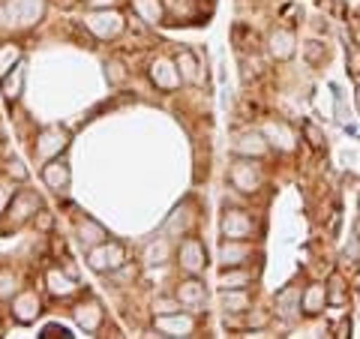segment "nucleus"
<instances>
[{"instance_id":"c9c22d12","label":"nucleus","mask_w":360,"mask_h":339,"mask_svg":"<svg viewBox=\"0 0 360 339\" xmlns=\"http://www.w3.org/2000/svg\"><path fill=\"white\" fill-rule=\"evenodd\" d=\"M186 219H189V217H186V210H184V207H177V210L172 213V219L165 222V231H174L177 225H180V234H184V231H186Z\"/></svg>"},{"instance_id":"6ab92c4d","label":"nucleus","mask_w":360,"mask_h":339,"mask_svg":"<svg viewBox=\"0 0 360 339\" xmlns=\"http://www.w3.org/2000/svg\"><path fill=\"white\" fill-rule=\"evenodd\" d=\"M39 312H42V303H39V298L33 295V291L15 295V300H13V315H15L18 324H33Z\"/></svg>"},{"instance_id":"f3484780","label":"nucleus","mask_w":360,"mask_h":339,"mask_svg":"<svg viewBox=\"0 0 360 339\" xmlns=\"http://www.w3.org/2000/svg\"><path fill=\"white\" fill-rule=\"evenodd\" d=\"M300 298H303L300 286H285L283 291H279V295H276V315H279V319L295 321L300 315Z\"/></svg>"},{"instance_id":"a19ab883","label":"nucleus","mask_w":360,"mask_h":339,"mask_svg":"<svg viewBox=\"0 0 360 339\" xmlns=\"http://www.w3.org/2000/svg\"><path fill=\"white\" fill-rule=\"evenodd\" d=\"M6 207H9V192L0 186V213H6Z\"/></svg>"},{"instance_id":"5701e85b","label":"nucleus","mask_w":360,"mask_h":339,"mask_svg":"<svg viewBox=\"0 0 360 339\" xmlns=\"http://www.w3.org/2000/svg\"><path fill=\"white\" fill-rule=\"evenodd\" d=\"M177 70L180 75H184V82L189 84H201V66H198V58H195V51L193 49H184V51H177Z\"/></svg>"},{"instance_id":"2eb2a0df","label":"nucleus","mask_w":360,"mask_h":339,"mask_svg":"<svg viewBox=\"0 0 360 339\" xmlns=\"http://www.w3.org/2000/svg\"><path fill=\"white\" fill-rule=\"evenodd\" d=\"M250 258H252V246L246 241H222V246H219L222 267H243Z\"/></svg>"},{"instance_id":"4468645a","label":"nucleus","mask_w":360,"mask_h":339,"mask_svg":"<svg viewBox=\"0 0 360 339\" xmlns=\"http://www.w3.org/2000/svg\"><path fill=\"white\" fill-rule=\"evenodd\" d=\"M330 303V295H328V286L324 282H312V286L303 288V298H300V312L307 315V319H315V315H321L324 307Z\"/></svg>"},{"instance_id":"dca6fc26","label":"nucleus","mask_w":360,"mask_h":339,"mask_svg":"<svg viewBox=\"0 0 360 339\" xmlns=\"http://www.w3.org/2000/svg\"><path fill=\"white\" fill-rule=\"evenodd\" d=\"M264 135H267V141L274 144L276 151H295V144H297V135H295V129H291L285 120L264 123Z\"/></svg>"},{"instance_id":"f8f14e48","label":"nucleus","mask_w":360,"mask_h":339,"mask_svg":"<svg viewBox=\"0 0 360 339\" xmlns=\"http://www.w3.org/2000/svg\"><path fill=\"white\" fill-rule=\"evenodd\" d=\"M295 30H288V27H274L270 30V37H267V51H270V58L274 60H291L295 58Z\"/></svg>"},{"instance_id":"a878e982","label":"nucleus","mask_w":360,"mask_h":339,"mask_svg":"<svg viewBox=\"0 0 360 339\" xmlns=\"http://www.w3.org/2000/svg\"><path fill=\"white\" fill-rule=\"evenodd\" d=\"M105 229H103V225H96L94 219H84L82 225H78V243H82V246H87V250H94V246H99V243H103L105 241Z\"/></svg>"},{"instance_id":"7c9ffc66","label":"nucleus","mask_w":360,"mask_h":339,"mask_svg":"<svg viewBox=\"0 0 360 339\" xmlns=\"http://www.w3.org/2000/svg\"><path fill=\"white\" fill-rule=\"evenodd\" d=\"M303 135H307V141L312 144L315 151H321L324 144H328V135H324V129L319 127V123H312V120H303Z\"/></svg>"},{"instance_id":"a211bd4d","label":"nucleus","mask_w":360,"mask_h":339,"mask_svg":"<svg viewBox=\"0 0 360 339\" xmlns=\"http://www.w3.org/2000/svg\"><path fill=\"white\" fill-rule=\"evenodd\" d=\"M72 319L84 333H94V331H99V324H103V307H99L96 300L78 303V307L72 309Z\"/></svg>"},{"instance_id":"72a5a7b5","label":"nucleus","mask_w":360,"mask_h":339,"mask_svg":"<svg viewBox=\"0 0 360 339\" xmlns=\"http://www.w3.org/2000/svg\"><path fill=\"white\" fill-rule=\"evenodd\" d=\"M177 309H180V300H177V298H156V303H153V312H156V315L177 312Z\"/></svg>"},{"instance_id":"473e14b6","label":"nucleus","mask_w":360,"mask_h":339,"mask_svg":"<svg viewBox=\"0 0 360 339\" xmlns=\"http://www.w3.org/2000/svg\"><path fill=\"white\" fill-rule=\"evenodd\" d=\"M105 75H108L111 84H123L127 82V66H123L120 60H108L105 63Z\"/></svg>"},{"instance_id":"9b49d317","label":"nucleus","mask_w":360,"mask_h":339,"mask_svg":"<svg viewBox=\"0 0 360 339\" xmlns=\"http://www.w3.org/2000/svg\"><path fill=\"white\" fill-rule=\"evenodd\" d=\"M267 151H270V141H267V135L258 132V129H246V132H240L238 139H234V153L238 156L262 160V156H267Z\"/></svg>"},{"instance_id":"cd10ccee","label":"nucleus","mask_w":360,"mask_h":339,"mask_svg":"<svg viewBox=\"0 0 360 339\" xmlns=\"http://www.w3.org/2000/svg\"><path fill=\"white\" fill-rule=\"evenodd\" d=\"M168 258H172V243L165 241V237H156L153 243H148V250H144V264H165Z\"/></svg>"},{"instance_id":"423d86ee","label":"nucleus","mask_w":360,"mask_h":339,"mask_svg":"<svg viewBox=\"0 0 360 339\" xmlns=\"http://www.w3.org/2000/svg\"><path fill=\"white\" fill-rule=\"evenodd\" d=\"M177 264L184 267L189 276L205 274V267H207V252H205V243H201L198 237H186V241L177 246Z\"/></svg>"},{"instance_id":"bb28decb","label":"nucleus","mask_w":360,"mask_h":339,"mask_svg":"<svg viewBox=\"0 0 360 339\" xmlns=\"http://www.w3.org/2000/svg\"><path fill=\"white\" fill-rule=\"evenodd\" d=\"M252 282V274L246 267H222L219 288H246Z\"/></svg>"},{"instance_id":"4be33fe9","label":"nucleus","mask_w":360,"mask_h":339,"mask_svg":"<svg viewBox=\"0 0 360 339\" xmlns=\"http://www.w3.org/2000/svg\"><path fill=\"white\" fill-rule=\"evenodd\" d=\"M132 13L144 25H162L165 21V4L162 0H132Z\"/></svg>"},{"instance_id":"1a4fd4ad","label":"nucleus","mask_w":360,"mask_h":339,"mask_svg":"<svg viewBox=\"0 0 360 339\" xmlns=\"http://www.w3.org/2000/svg\"><path fill=\"white\" fill-rule=\"evenodd\" d=\"M66 144H70V132L60 129V127H49L37 135V153L42 160H54V156H60L66 151Z\"/></svg>"},{"instance_id":"e433bc0d","label":"nucleus","mask_w":360,"mask_h":339,"mask_svg":"<svg viewBox=\"0 0 360 339\" xmlns=\"http://www.w3.org/2000/svg\"><path fill=\"white\" fill-rule=\"evenodd\" d=\"M42 336H72V333L66 331L63 324H49V327H45V331H42Z\"/></svg>"},{"instance_id":"6e6552de","label":"nucleus","mask_w":360,"mask_h":339,"mask_svg":"<svg viewBox=\"0 0 360 339\" xmlns=\"http://www.w3.org/2000/svg\"><path fill=\"white\" fill-rule=\"evenodd\" d=\"M150 82L160 90H177L180 82H184V75H180V70H177V60L165 58V54L153 58L150 60Z\"/></svg>"},{"instance_id":"c756f323","label":"nucleus","mask_w":360,"mask_h":339,"mask_svg":"<svg viewBox=\"0 0 360 339\" xmlns=\"http://www.w3.org/2000/svg\"><path fill=\"white\" fill-rule=\"evenodd\" d=\"M18 295V274L9 267H0V298L13 300Z\"/></svg>"},{"instance_id":"c85d7f7f","label":"nucleus","mask_w":360,"mask_h":339,"mask_svg":"<svg viewBox=\"0 0 360 339\" xmlns=\"http://www.w3.org/2000/svg\"><path fill=\"white\" fill-rule=\"evenodd\" d=\"M15 63H21V49L15 42H6L0 45V78H4Z\"/></svg>"},{"instance_id":"f03ea898","label":"nucleus","mask_w":360,"mask_h":339,"mask_svg":"<svg viewBox=\"0 0 360 339\" xmlns=\"http://www.w3.org/2000/svg\"><path fill=\"white\" fill-rule=\"evenodd\" d=\"M229 184L238 192H243V196H252V192H258L264 184L262 165L255 160H250V156H240V160L229 168Z\"/></svg>"},{"instance_id":"2f4dec72","label":"nucleus","mask_w":360,"mask_h":339,"mask_svg":"<svg viewBox=\"0 0 360 339\" xmlns=\"http://www.w3.org/2000/svg\"><path fill=\"white\" fill-rule=\"evenodd\" d=\"M345 54H348V72H352L354 82H360V45L354 39H348Z\"/></svg>"},{"instance_id":"ddd939ff","label":"nucleus","mask_w":360,"mask_h":339,"mask_svg":"<svg viewBox=\"0 0 360 339\" xmlns=\"http://www.w3.org/2000/svg\"><path fill=\"white\" fill-rule=\"evenodd\" d=\"M174 298L180 300V307H184V309H201V307H205V298H207L205 282L195 279V276H189V279H184V282H177Z\"/></svg>"},{"instance_id":"79ce46f5","label":"nucleus","mask_w":360,"mask_h":339,"mask_svg":"<svg viewBox=\"0 0 360 339\" xmlns=\"http://www.w3.org/2000/svg\"><path fill=\"white\" fill-rule=\"evenodd\" d=\"M0 333H4V324H0Z\"/></svg>"},{"instance_id":"f257e3e1","label":"nucleus","mask_w":360,"mask_h":339,"mask_svg":"<svg viewBox=\"0 0 360 339\" xmlns=\"http://www.w3.org/2000/svg\"><path fill=\"white\" fill-rule=\"evenodd\" d=\"M87 264H90V270H96V274H117V270L127 264V250L115 241H103L87 252Z\"/></svg>"},{"instance_id":"ea45409f","label":"nucleus","mask_w":360,"mask_h":339,"mask_svg":"<svg viewBox=\"0 0 360 339\" xmlns=\"http://www.w3.org/2000/svg\"><path fill=\"white\" fill-rule=\"evenodd\" d=\"M84 4H87L90 9H115L117 0H84Z\"/></svg>"},{"instance_id":"aec40b11","label":"nucleus","mask_w":360,"mask_h":339,"mask_svg":"<svg viewBox=\"0 0 360 339\" xmlns=\"http://www.w3.org/2000/svg\"><path fill=\"white\" fill-rule=\"evenodd\" d=\"M70 165H66V160H51L49 165L42 168V180L45 186L54 189V192H66V186H70Z\"/></svg>"},{"instance_id":"9d476101","label":"nucleus","mask_w":360,"mask_h":339,"mask_svg":"<svg viewBox=\"0 0 360 339\" xmlns=\"http://www.w3.org/2000/svg\"><path fill=\"white\" fill-rule=\"evenodd\" d=\"M39 207H42L39 196H33V192H18V196H13V201H9V207H6V213H9V225H13V229L25 225Z\"/></svg>"},{"instance_id":"4c0bfd02","label":"nucleus","mask_w":360,"mask_h":339,"mask_svg":"<svg viewBox=\"0 0 360 339\" xmlns=\"http://www.w3.org/2000/svg\"><path fill=\"white\" fill-rule=\"evenodd\" d=\"M6 174H9V177H18V180H25V177H27V172H25V168H21V162H18V160H13V162H9Z\"/></svg>"},{"instance_id":"393cba45","label":"nucleus","mask_w":360,"mask_h":339,"mask_svg":"<svg viewBox=\"0 0 360 339\" xmlns=\"http://www.w3.org/2000/svg\"><path fill=\"white\" fill-rule=\"evenodd\" d=\"M21 87H25V60L13 66V72L4 75V96L9 99V103H15V99L21 96Z\"/></svg>"},{"instance_id":"20e7f679","label":"nucleus","mask_w":360,"mask_h":339,"mask_svg":"<svg viewBox=\"0 0 360 339\" xmlns=\"http://www.w3.org/2000/svg\"><path fill=\"white\" fill-rule=\"evenodd\" d=\"M42 15H45V0H6V18L18 30L39 25Z\"/></svg>"},{"instance_id":"b1692460","label":"nucleus","mask_w":360,"mask_h":339,"mask_svg":"<svg viewBox=\"0 0 360 339\" xmlns=\"http://www.w3.org/2000/svg\"><path fill=\"white\" fill-rule=\"evenodd\" d=\"M45 282H49V291L54 298H70L75 295V279L70 274H60V270H49V276H45Z\"/></svg>"},{"instance_id":"39448f33","label":"nucleus","mask_w":360,"mask_h":339,"mask_svg":"<svg viewBox=\"0 0 360 339\" xmlns=\"http://www.w3.org/2000/svg\"><path fill=\"white\" fill-rule=\"evenodd\" d=\"M219 231L225 241H246V237H252V231H255V219L240 207H229L219 219Z\"/></svg>"},{"instance_id":"412c9836","label":"nucleus","mask_w":360,"mask_h":339,"mask_svg":"<svg viewBox=\"0 0 360 339\" xmlns=\"http://www.w3.org/2000/svg\"><path fill=\"white\" fill-rule=\"evenodd\" d=\"M219 300H222L225 315H243L246 309L252 307V298H250V291L246 288H222Z\"/></svg>"},{"instance_id":"0eeeda50","label":"nucleus","mask_w":360,"mask_h":339,"mask_svg":"<svg viewBox=\"0 0 360 339\" xmlns=\"http://www.w3.org/2000/svg\"><path fill=\"white\" fill-rule=\"evenodd\" d=\"M153 331L160 336H193L195 331V319L186 312H165V315H156L153 321Z\"/></svg>"},{"instance_id":"7ed1b4c3","label":"nucleus","mask_w":360,"mask_h":339,"mask_svg":"<svg viewBox=\"0 0 360 339\" xmlns=\"http://www.w3.org/2000/svg\"><path fill=\"white\" fill-rule=\"evenodd\" d=\"M84 27L94 33L96 39H117L123 27H127V21L117 9H90L84 15Z\"/></svg>"},{"instance_id":"f704fd0d","label":"nucleus","mask_w":360,"mask_h":339,"mask_svg":"<svg viewBox=\"0 0 360 339\" xmlns=\"http://www.w3.org/2000/svg\"><path fill=\"white\" fill-rule=\"evenodd\" d=\"M303 51H307V60L309 63H319V58L328 60V49H324L321 42H307V49H303Z\"/></svg>"},{"instance_id":"58836bf2","label":"nucleus","mask_w":360,"mask_h":339,"mask_svg":"<svg viewBox=\"0 0 360 339\" xmlns=\"http://www.w3.org/2000/svg\"><path fill=\"white\" fill-rule=\"evenodd\" d=\"M333 94H336V120L345 123L348 117H345V103H342V94H340V90H336V87H333Z\"/></svg>"}]
</instances>
